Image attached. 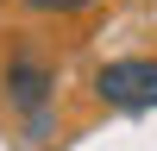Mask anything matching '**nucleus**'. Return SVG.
Returning <instances> with one entry per match:
<instances>
[{"label":"nucleus","instance_id":"obj_1","mask_svg":"<svg viewBox=\"0 0 157 151\" xmlns=\"http://www.w3.org/2000/svg\"><path fill=\"white\" fill-rule=\"evenodd\" d=\"M6 107L25 120V132L44 138L50 132V107H57V69L38 50H13L6 57Z\"/></svg>","mask_w":157,"mask_h":151},{"label":"nucleus","instance_id":"obj_2","mask_svg":"<svg viewBox=\"0 0 157 151\" xmlns=\"http://www.w3.org/2000/svg\"><path fill=\"white\" fill-rule=\"evenodd\" d=\"M94 101L101 107H120V113H145L157 107V57H113L94 69Z\"/></svg>","mask_w":157,"mask_h":151},{"label":"nucleus","instance_id":"obj_3","mask_svg":"<svg viewBox=\"0 0 157 151\" xmlns=\"http://www.w3.org/2000/svg\"><path fill=\"white\" fill-rule=\"evenodd\" d=\"M25 13H57V19H69V13H88V6H101V0H19Z\"/></svg>","mask_w":157,"mask_h":151}]
</instances>
